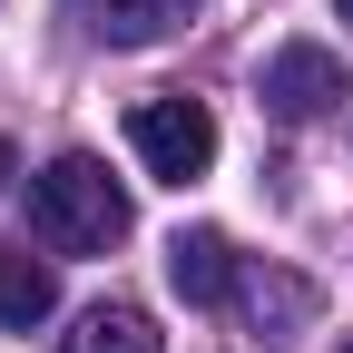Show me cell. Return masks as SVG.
Listing matches in <instances>:
<instances>
[{"label":"cell","mask_w":353,"mask_h":353,"mask_svg":"<svg viewBox=\"0 0 353 353\" xmlns=\"http://www.w3.org/2000/svg\"><path fill=\"white\" fill-rule=\"evenodd\" d=\"M59 353H167V334L138 314V304H88V314H79V334H69Z\"/></svg>","instance_id":"6"},{"label":"cell","mask_w":353,"mask_h":353,"mask_svg":"<svg viewBox=\"0 0 353 353\" xmlns=\"http://www.w3.org/2000/svg\"><path fill=\"white\" fill-rule=\"evenodd\" d=\"M255 88H265V108H275V118H294V128H304V118H324V108L343 99V59L324 50V39H285V50L265 59V79H255Z\"/></svg>","instance_id":"3"},{"label":"cell","mask_w":353,"mask_h":353,"mask_svg":"<svg viewBox=\"0 0 353 353\" xmlns=\"http://www.w3.org/2000/svg\"><path fill=\"white\" fill-rule=\"evenodd\" d=\"M99 30L118 39V50H148V39H167V30H187L196 10H206V0H99Z\"/></svg>","instance_id":"7"},{"label":"cell","mask_w":353,"mask_h":353,"mask_svg":"<svg viewBox=\"0 0 353 353\" xmlns=\"http://www.w3.org/2000/svg\"><path fill=\"white\" fill-rule=\"evenodd\" d=\"M167 285L187 294V304H226L245 275H236V245L216 236V226H176L167 236Z\"/></svg>","instance_id":"4"},{"label":"cell","mask_w":353,"mask_h":353,"mask_svg":"<svg viewBox=\"0 0 353 353\" xmlns=\"http://www.w3.org/2000/svg\"><path fill=\"white\" fill-rule=\"evenodd\" d=\"M30 236L50 245V255H108L128 236V196H118V176L99 157H50L30 176Z\"/></svg>","instance_id":"1"},{"label":"cell","mask_w":353,"mask_h":353,"mask_svg":"<svg viewBox=\"0 0 353 353\" xmlns=\"http://www.w3.org/2000/svg\"><path fill=\"white\" fill-rule=\"evenodd\" d=\"M343 353H353V343H343Z\"/></svg>","instance_id":"10"},{"label":"cell","mask_w":353,"mask_h":353,"mask_svg":"<svg viewBox=\"0 0 353 353\" xmlns=\"http://www.w3.org/2000/svg\"><path fill=\"white\" fill-rule=\"evenodd\" d=\"M334 10H343V20H353V0H334Z\"/></svg>","instance_id":"9"},{"label":"cell","mask_w":353,"mask_h":353,"mask_svg":"<svg viewBox=\"0 0 353 353\" xmlns=\"http://www.w3.org/2000/svg\"><path fill=\"white\" fill-rule=\"evenodd\" d=\"M10 167H20V157H10V138H0V187H10Z\"/></svg>","instance_id":"8"},{"label":"cell","mask_w":353,"mask_h":353,"mask_svg":"<svg viewBox=\"0 0 353 353\" xmlns=\"http://www.w3.org/2000/svg\"><path fill=\"white\" fill-rule=\"evenodd\" d=\"M128 148H138V167L157 176V187H196V176L216 167V118H206V99H187V88H157V99L128 108Z\"/></svg>","instance_id":"2"},{"label":"cell","mask_w":353,"mask_h":353,"mask_svg":"<svg viewBox=\"0 0 353 353\" xmlns=\"http://www.w3.org/2000/svg\"><path fill=\"white\" fill-rule=\"evenodd\" d=\"M59 314V275H50V265H39L30 245H10V255H0V324H50Z\"/></svg>","instance_id":"5"}]
</instances>
